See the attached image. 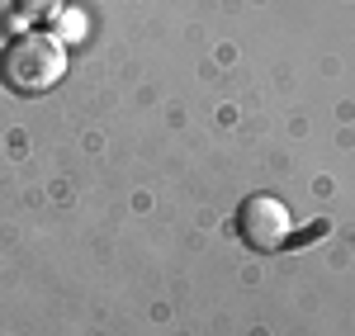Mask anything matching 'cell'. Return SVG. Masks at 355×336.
Masks as SVG:
<instances>
[{"instance_id":"6da1fadb","label":"cell","mask_w":355,"mask_h":336,"mask_svg":"<svg viewBox=\"0 0 355 336\" xmlns=\"http://www.w3.org/2000/svg\"><path fill=\"white\" fill-rule=\"evenodd\" d=\"M67 76V48L53 33H19L0 57V81L15 95H48Z\"/></svg>"},{"instance_id":"7a4b0ae2","label":"cell","mask_w":355,"mask_h":336,"mask_svg":"<svg viewBox=\"0 0 355 336\" xmlns=\"http://www.w3.org/2000/svg\"><path fill=\"white\" fill-rule=\"evenodd\" d=\"M237 232H242L246 247H256V251H284L289 237H294V213L284 209V199L251 195L237 209Z\"/></svg>"},{"instance_id":"3957f363","label":"cell","mask_w":355,"mask_h":336,"mask_svg":"<svg viewBox=\"0 0 355 336\" xmlns=\"http://www.w3.org/2000/svg\"><path fill=\"white\" fill-rule=\"evenodd\" d=\"M57 10H62V0H15V15H28V19H43Z\"/></svg>"}]
</instances>
